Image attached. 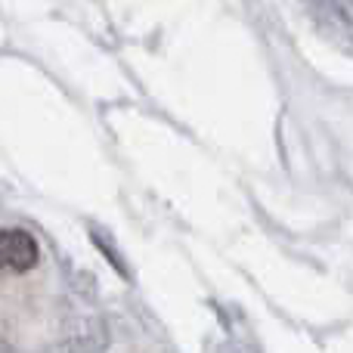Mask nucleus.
<instances>
[{
  "label": "nucleus",
  "instance_id": "nucleus-1",
  "mask_svg": "<svg viewBox=\"0 0 353 353\" xmlns=\"http://www.w3.org/2000/svg\"><path fill=\"white\" fill-rule=\"evenodd\" d=\"M41 251L31 232L19 230V226H6L0 230V267L10 273H28L37 263Z\"/></svg>",
  "mask_w": 353,
  "mask_h": 353
}]
</instances>
